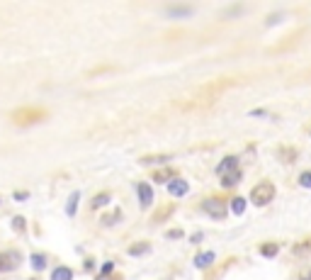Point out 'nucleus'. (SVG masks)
<instances>
[{
  "label": "nucleus",
  "instance_id": "nucleus-18",
  "mask_svg": "<svg viewBox=\"0 0 311 280\" xmlns=\"http://www.w3.org/2000/svg\"><path fill=\"white\" fill-rule=\"evenodd\" d=\"M32 266H34V271H44L46 258L42 256V253H34V256H32Z\"/></svg>",
  "mask_w": 311,
  "mask_h": 280
},
{
  "label": "nucleus",
  "instance_id": "nucleus-27",
  "mask_svg": "<svg viewBox=\"0 0 311 280\" xmlns=\"http://www.w3.org/2000/svg\"><path fill=\"white\" fill-rule=\"evenodd\" d=\"M299 280H311V271H306L304 273V278H299Z\"/></svg>",
  "mask_w": 311,
  "mask_h": 280
},
{
  "label": "nucleus",
  "instance_id": "nucleus-20",
  "mask_svg": "<svg viewBox=\"0 0 311 280\" xmlns=\"http://www.w3.org/2000/svg\"><path fill=\"white\" fill-rule=\"evenodd\" d=\"M299 185L306 188V190H311V171H304L302 176H299Z\"/></svg>",
  "mask_w": 311,
  "mask_h": 280
},
{
  "label": "nucleus",
  "instance_id": "nucleus-17",
  "mask_svg": "<svg viewBox=\"0 0 311 280\" xmlns=\"http://www.w3.org/2000/svg\"><path fill=\"white\" fill-rule=\"evenodd\" d=\"M173 156H153V159H141L144 166H153V163H168Z\"/></svg>",
  "mask_w": 311,
  "mask_h": 280
},
{
  "label": "nucleus",
  "instance_id": "nucleus-16",
  "mask_svg": "<svg viewBox=\"0 0 311 280\" xmlns=\"http://www.w3.org/2000/svg\"><path fill=\"white\" fill-rule=\"evenodd\" d=\"M277 251H280V246H277V244H263V246H260V253H263L265 258H273Z\"/></svg>",
  "mask_w": 311,
  "mask_h": 280
},
{
  "label": "nucleus",
  "instance_id": "nucleus-13",
  "mask_svg": "<svg viewBox=\"0 0 311 280\" xmlns=\"http://www.w3.org/2000/svg\"><path fill=\"white\" fill-rule=\"evenodd\" d=\"M168 15H170V17H187V15H192V8H185V5L168 8Z\"/></svg>",
  "mask_w": 311,
  "mask_h": 280
},
{
  "label": "nucleus",
  "instance_id": "nucleus-26",
  "mask_svg": "<svg viewBox=\"0 0 311 280\" xmlns=\"http://www.w3.org/2000/svg\"><path fill=\"white\" fill-rule=\"evenodd\" d=\"M280 17H284V15H273V17L267 20V25H277V22H280Z\"/></svg>",
  "mask_w": 311,
  "mask_h": 280
},
{
  "label": "nucleus",
  "instance_id": "nucleus-4",
  "mask_svg": "<svg viewBox=\"0 0 311 280\" xmlns=\"http://www.w3.org/2000/svg\"><path fill=\"white\" fill-rule=\"evenodd\" d=\"M137 193H139V207L141 210H148V207L153 205V188L148 185V183H139Z\"/></svg>",
  "mask_w": 311,
  "mask_h": 280
},
{
  "label": "nucleus",
  "instance_id": "nucleus-15",
  "mask_svg": "<svg viewBox=\"0 0 311 280\" xmlns=\"http://www.w3.org/2000/svg\"><path fill=\"white\" fill-rule=\"evenodd\" d=\"M78 200H81V193H73V195H71V200H68V205H66V212H68V217L75 215V210H78Z\"/></svg>",
  "mask_w": 311,
  "mask_h": 280
},
{
  "label": "nucleus",
  "instance_id": "nucleus-28",
  "mask_svg": "<svg viewBox=\"0 0 311 280\" xmlns=\"http://www.w3.org/2000/svg\"><path fill=\"white\" fill-rule=\"evenodd\" d=\"M98 280H107V275H102V278H98Z\"/></svg>",
  "mask_w": 311,
  "mask_h": 280
},
{
  "label": "nucleus",
  "instance_id": "nucleus-22",
  "mask_svg": "<svg viewBox=\"0 0 311 280\" xmlns=\"http://www.w3.org/2000/svg\"><path fill=\"white\" fill-rule=\"evenodd\" d=\"M112 268H114V263H112V261H107V263H105V266H102V275H107V273H110Z\"/></svg>",
  "mask_w": 311,
  "mask_h": 280
},
{
  "label": "nucleus",
  "instance_id": "nucleus-1",
  "mask_svg": "<svg viewBox=\"0 0 311 280\" xmlns=\"http://www.w3.org/2000/svg\"><path fill=\"white\" fill-rule=\"evenodd\" d=\"M275 185L270 183V180H263V183H258L256 188H253V193H250V202L256 207H265V205H270L275 200Z\"/></svg>",
  "mask_w": 311,
  "mask_h": 280
},
{
  "label": "nucleus",
  "instance_id": "nucleus-23",
  "mask_svg": "<svg viewBox=\"0 0 311 280\" xmlns=\"http://www.w3.org/2000/svg\"><path fill=\"white\" fill-rule=\"evenodd\" d=\"M168 236H170V239H180V236H185V234L180 232V229H173V232H168Z\"/></svg>",
  "mask_w": 311,
  "mask_h": 280
},
{
  "label": "nucleus",
  "instance_id": "nucleus-12",
  "mask_svg": "<svg viewBox=\"0 0 311 280\" xmlns=\"http://www.w3.org/2000/svg\"><path fill=\"white\" fill-rule=\"evenodd\" d=\"M110 200H112V195H110V193H100V195H98V197H92L90 207H92V210H100V207L110 205Z\"/></svg>",
  "mask_w": 311,
  "mask_h": 280
},
{
  "label": "nucleus",
  "instance_id": "nucleus-3",
  "mask_svg": "<svg viewBox=\"0 0 311 280\" xmlns=\"http://www.w3.org/2000/svg\"><path fill=\"white\" fill-rule=\"evenodd\" d=\"M20 263H22V256L17 251H0V273L15 271Z\"/></svg>",
  "mask_w": 311,
  "mask_h": 280
},
{
  "label": "nucleus",
  "instance_id": "nucleus-25",
  "mask_svg": "<svg viewBox=\"0 0 311 280\" xmlns=\"http://www.w3.org/2000/svg\"><path fill=\"white\" fill-rule=\"evenodd\" d=\"M27 193H15V200H17V202H25V200H27Z\"/></svg>",
  "mask_w": 311,
  "mask_h": 280
},
{
  "label": "nucleus",
  "instance_id": "nucleus-11",
  "mask_svg": "<svg viewBox=\"0 0 311 280\" xmlns=\"http://www.w3.org/2000/svg\"><path fill=\"white\" fill-rule=\"evenodd\" d=\"M292 251H294V256H299V258H309L311 256V239L309 241H304V244H297Z\"/></svg>",
  "mask_w": 311,
  "mask_h": 280
},
{
  "label": "nucleus",
  "instance_id": "nucleus-8",
  "mask_svg": "<svg viewBox=\"0 0 311 280\" xmlns=\"http://www.w3.org/2000/svg\"><path fill=\"white\" fill-rule=\"evenodd\" d=\"M151 251V244L148 241H139V244H131V246H129V253H131V256H146V253Z\"/></svg>",
  "mask_w": 311,
  "mask_h": 280
},
{
  "label": "nucleus",
  "instance_id": "nucleus-14",
  "mask_svg": "<svg viewBox=\"0 0 311 280\" xmlns=\"http://www.w3.org/2000/svg\"><path fill=\"white\" fill-rule=\"evenodd\" d=\"M246 200H243V197H234V200H231V212H234V215H243V212H246Z\"/></svg>",
  "mask_w": 311,
  "mask_h": 280
},
{
  "label": "nucleus",
  "instance_id": "nucleus-10",
  "mask_svg": "<svg viewBox=\"0 0 311 280\" xmlns=\"http://www.w3.org/2000/svg\"><path fill=\"white\" fill-rule=\"evenodd\" d=\"M241 171H234V173H229V176H224L221 178V185L224 188H234V185H238V183H241Z\"/></svg>",
  "mask_w": 311,
  "mask_h": 280
},
{
  "label": "nucleus",
  "instance_id": "nucleus-9",
  "mask_svg": "<svg viewBox=\"0 0 311 280\" xmlns=\"http://www.w3.org/2000/svg\"><path fill=\"white\" fill-rule=\"evenodd\" d=\"M51 280H73V271L66 268V266H59V268L51 273Z\"/></svg>",
  "mask_w": 311,
  "mask_h": 280
},
{
  "label": "nucleus",
  "instance_id": "nucleus-5",
  "mask_svg": "<svg viewBox=\"0 0 311 280\" xmlns=\"http://www.w3.org/2000/svg\"><path fill=\"white\" fill-rule=\"evenodd\" d=\"M187 190H190V185H187L185 178H173V180L168 183V193H170L173 197H185L187 195Z\"/></svg>",
  "mask_w": 311,
  "mask_h": 280
},
{
  "label": "nucleus",
  "instance_id": "nucleus-7",
  "mask_svg": "<svg viewBox=\"0 0 311 280\" xmlns=\"http://www.w3.org/2000/svg\"><path fill=\"white\" fill-rule=\"evenodd\" d=\"M214 261H217V253L214 251H204V253H197L195 256V266L197 268H209Z\"/></svg>",
  "mask_w": 311,
  "mask_h": 280
},
{
  "label": "nucleus",
  "instance_id": "nucleus-2",
  "mask_svg": "<svg viewBox=\"0 0 311 280\" xmlns=\"http://www.w3.org/2000/svg\"><path fill=\"white\" fill-rule=\"evenodd\" d=\"M202 210H204V212H207L211 219H224V217L229 215V207H226V202H224V200H219V197H207V200L202 202Z\"/></svg>",
  "mask_w": 311,
  "mask_h": 280
},
{
  "label": "nucleus",
  "instance_id": "nucleus-21",
  "mask_svg": "<svg viewBox=\"0 0 311 280\" xmlns=\"http://www.w3.org/2000/svg\"><path fill=\"white\" fill-rule=\"evenodd\" d=\"M12 227L22 232V229H25V219H22V217H15V219H12Z\"/></svg>",
  "mask_w": 311,
  "mask_h": 280
},
{
  "label": "nucleus",
  "instance_id": "nucleus-24",
  "mask_svg": "<svg viewBox=\"0 0 311 280\" xmlns=\"http://www.w3.org/2000/svg\"><path fill=\"white\" fill-rule=\"evenodd\" d=\"M250 117H267V112L265 110H253L250 112Z\"/></svg>",
  "mask_w": 311,
  "mask_h": 280
},
{
  "label": "nucleus",
  "instance_id": "nucleus-19",
  "mask_svg": "<svg viewBox=\"0 0 311 280\" xmlns=\"http://www.w3.org/2000/svg\"><path fill=\"white\" fill-rule=\"evenodd\" d=\"M173 176H175V173H170V171H158V173L153 176V180H158V183H165V180H168V183H170Z\"/></svg>",
  "mask_w": 311,
  "mask_h": 280
},
{
  "label": "nucleus",
  "instance_id": "nucleus-6",
  "mask_svg": "<svg viewBox=\"0 0 311 280\" xmlns=\"http://www.w3.org/2000/svg\"><path fill=\"white\" fill-rule=\"evenodd\" d=\"M234 171H238V156H226L217 166V176L224 178V176H229V173H234Z\"/></svg>",
  "mask_w": 311,
  "mask_h": 280
}]
</instances>
